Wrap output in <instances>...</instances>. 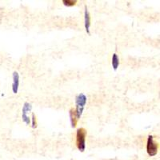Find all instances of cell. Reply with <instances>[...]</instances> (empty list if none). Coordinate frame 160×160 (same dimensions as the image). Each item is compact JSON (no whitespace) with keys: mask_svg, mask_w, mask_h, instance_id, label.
I'll return each mask as SVG.
<instances>
[{"mask_svg":"<svg viewBox=\"0 0 160 160\" xmlns=\"http://www.w3.org/2000/svg\"><path fill=\"white\" fill-rule=\"evenodd\" d=\"M31 127L33 129H35L37 128V118L35 114H32V117H31Z\"/></svg>","mask_w":160,"mask_h":160,"instance_id":"10","label":"cell"},{"mask_svg":"<svg viewBox=\"0 0 160 160\" xmlns=\"http://www.w3.org/2000/svg\"><path fill=\"white\" fill-rule=\"evenodd\" d=\"M62 3L67 7H73L76 5L77 1L76 0H62Z\"/></svg>","mask_w":160,"mask_h":160,"instance_id":"9","label":"cell"},{"mask_svg":"<svg viewBox=\"0 0 160 160\" xmlns=\"http://www.w3.org/2000/svg\"><path fill=\"white\" fill-rule=\"evenodd\" d=\"M69 115H70V121H71V127L73 128H75L77 127V123H78V118L75 114V111L74 108H71L69 111Z\"/></svg>","mask_w":160,"mask_h":160,"instance_id":"7","label":"cell"},{"mask_svg":"<svg viewBox=\"0 0 160 160\" xmlns=\"http://www.w3.org/2000/svg\"><path fill=\"white\" fill-rule=\"evenodd\" d=\"M91 18L90 12L88 11V6H85V10H84V28H85L86 32L88 35H91Z\"/></svg>","mask_w":160,"mask_h":160,"instance_id":"5","label":"cell"},{"mask_svg":"<svg viewBox=\"0 0 160 160\" xmlns=\"http://www.w3.org/2000/svg\"><path fill=\"white\" fill-rule=\"evenodd\" d=\"M158 148H159L158 143L155 142L154 137L152 135H149L148 138V142H147V147H146L148 155L151 157L155 156L158 154Z\"/></svg>","mask_w":160,"mask_h":160,"instance_id":"3","label":"cell"},{"mask_svg":"<svg viewBox=\"0 0 160 160\" xmlns=\"http://www.w3.org/2000/svg\"><path fill=\"white\" fill-rule=\"evenodd\" d=\"M120 61H119V57L117 55L116 53L113 54L112 55V59H111V65H112V68L114 69V71H117L119 67Z\"/></svg>","mask_w":160,"mask_h":160,"instance_id":"8","label":"cell"},{"mask_svg":"<svg viewBox=\"0 0 160 160\" xmlns=\"http://www.w3.org/2000/svg\"><path fill=\"white\" fill-rule=\"evenodd\" d=\"M33 106L31 102H25L22 107V119L27 125H29L31 123V118L29 117V114L32 111Z\"/></svg>","mask_w":160,"mask_h":160,"instance_id":"4","label":"cell"},{"mask_svg":"<svg viewBox=\"0 0 160 160\" xmlns=\"http://www.w3.org/2000/svg\"><path fill=\"white\" fill-rule=\"evenodd\" d=\"M20 77L18 71H14L13 73V83H12V91L14 94H18L19 89Z\"/></svg>","mask_w":160,"mask_h":160,"instance_id":"6","label":"cell"},{"mask_svg":"<svg viewBox=\"0 0 160 160\" xmlns=\"http://www.w3.org/2000/svg\"><path fill=\"white\" fill-rule=\"evenodd\" d=\"M87 130L83 128H78L76 131L75 135V144L77 149L80 152H84L86 149V137H87Z\"/></svg>","mask_w":160,"mask_h":160,"instance_id":"2","label":"cell"},{"mask_svg":"<svg viewBox=\"0 0 160 160\" xmlns=\"http://www.w3.org/2000/svg\"><path fill=\"white\" fill-rule=\"evenodd\" d=\"M88 98L84 95L83 93H80L75 97V114L78 118V119H80L83 114L84 109H85V106L87 104Z\"/></svg>","mask_w":160,"mask_h":160,"instance_id":"1","label":"cell"}]
</instances>
